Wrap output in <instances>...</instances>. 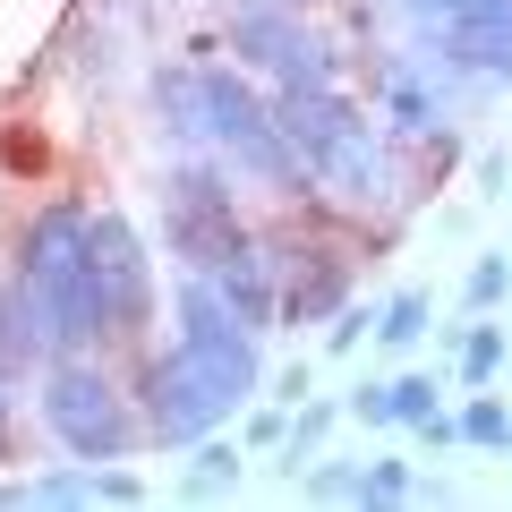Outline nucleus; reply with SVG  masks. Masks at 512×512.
<instances>
[{"label": "nucleus", "instance_id": "19", "mask_svg": "<svg viewBox=\"0 0 512 512\" xmlns=\"http://www.w3.org/2000/svg\"><path fill=\"white\" fill-rule=\"evenodd\" d=\"M495 367H504V333L470 325V342H461V384H495Z\"/></svg>", "mask_w": 512, "mask_h": 512}, {"label": "nucleus", "instance_id": "18", "mask_svg": "<svg viewBox=\"0 0 512 512\" xmlns=\"http://www.w3.org/2000/svg\"><path fill=\"white\" fill-rule=\"evenodd\" d=\"M402 495H419L410 461H367L359 470V504H402Z\"/></svg>", "mask_w": 512, "mask_h": 512}, {"label": "nucleus", "instance_id": "24", "mask_svg": "<svg viewBox=\"0 0 512 512\" xmlns=\"http://www.w3.org/2000/svg\"><path fill=\"white\" fill-rule=\"evenodd\" d=\"M308 495H325V504H359V470H350V461H333V470H308Z\"/></svg>", "mask_w": 512, "mask_h": 512}, {"label": "nucleus", "instance_id": "22", "mask_svg": "<svg viewBox=\"0 0 512 512\" xmlns=\"http://www.w3.org/2000/svg\"><path fill=\"white\" fill-rule=\"evenodd\" d=\"M26 495H35V504H86V495H94V470H52V478H35Z\"/></svg>", "mask_w": 512, "mask_h": 512}, {"label": "nucleus", "instance_id": "3", "mask_svg": "<svg viewBox=\"0 0 512 512\" xmlns=\"http://www.w3.org/2000/svg\"><path fill=\"white\" fill-rule=\"evenodd\" d=\"M128 393H137V436H154V444H197L205 427H222V419L239 410L180 342H171V350H146Z\"/></svg>", "mask_w": 512, "mask_h": 512}, {"label": "nucleus", "instance_id": "14", "mask_svg": "<svg viewBox=\"0 0 512 512\" xmlns=\"http://www.w3.org/2000/svg\"><path fill=\"white\" fill-rule=\"evenodd\" d=\"M453 436H461V444H495V453H504V444H512V410L487 402V393H470V402L453 410Z\"/></svg>", "mask_w": 512, "mask_h": 512}, {"label": "nucleus", "instance_id": "20", "mask_svg": "<svg viewBox=\"0 0 512 512\" xmlns=\"http://www.w3.org/2000/svg\"><path fill=\"white\" fill-rule=\"evenodd\" d=\"M504 291H512V256H478V265H470V282H461V299H470L478 316H487Z\"/></svg>", "mask_w": 512, "mask_h": 512}, {"label": "nucleus", "instance_id": "15", "mask_svg": "<svg viewBox=\"0 0 512 512\" xmlns=\"http://www.w3.org/2000/svg\"><path fill=\"white\" fill-rule=\"evenodd\" d=\"M384 111H393V128H410V137H419V128H436V94H427L410 69L384 77Z\"/></svg>", "mask_w": 512, "mask_h": 512}, {"label": "nucleus", "instance_id": "16", "mask_svg": "<svg viewBox=\"0 0 512 512\" xmlns=\"http://www.w3.org/2000/svg\"><path fill=\"white\" fill-rule=\"evenodd\" d=\"M436 402H444L436 376H393V384H384V427H419Z\"/></svg>", "mask_w": 512, "mask_h": 512}, {"label": "nucleus", "instance_id": "6", "mask_svg": "<svg viewBox=\"0 0 512 512\" xmlns=\"http://www.w3.org/2000/svg\"><path fill=\"white\" fill-rule=\"evenodd\" d=\"M222 43L239 52L248 77H274V86H333V52L299 26V9H274V0H239Z\"/></svg>", "mask_w": 512, "mask_h": 512}, {"label": "nucleus", "instance_id": "21", "mask_svg": "<svg viewBox=\"0 0 512 512\" xmlns=\"http://www.w3.org/2000/svg\"><path fill=\"white\" fill-rule=\"evenodd\" d=\"M325 427H333V410H325V402H299V419H291V436H282V453L308 461L316 444H325Z\"/></svg>", "mask_w": 512, "mask_h": 512}, {"label": "nucleus", "instance_id": "26", "mask_svg": "<svg viewBox=\"0 0 512 512\" xmlns=\"http://www.w3.org/2000/svg\"><path fill=\"white\" fill-rule=\"evenodd\" d=\"M94 495H103V504H137V495H146V478H128V470H94Z\"/></svg>", "mask_w": 512, "mask_h": 512}, {"label": "nucleus", "instance_id": "4", "mask_svg": "<svg viewBox=\"0 0 512 512\" xmlns=\"http://www.w3.org/2000/svg\"><path fill=\"white\" fill-rule=\"evenodd\" d=\"M239 239H248V222H239V197L222 180V163H171L163 171V248L180 256L188 274H205Z\"/></svg>", "mask_w": 512, "mask_h": 512}, {"label": "nucleus", "instance_id": "12", "mask_svg": "<svg viewBox=\"0 0 512 512\" xmlns=\"http://www.w3.org/2000/svg\"><path fill=\"white\" fill-rule=\"evenodd\" d=\"M43 359V325H35V299L9 282L0 291V376H26V367Z\"/></svg>", "mask_w": 512, "mask_h": 512}, {"label": "nucleus", "instance_id": "7", "mask_svg": "<svg viewBox=\"0 0 512 512\" xmlns=\"http://www.w3.org/2000/svg\"><path fill=\"white\" fill-rule=\"evenodd\" d=\"M350 299V256L325 239H274V325H325Z\"/></svg>", "mask_w": 512, "mask_h": 512}, {"label": "nucleus", "instance_id": "28", "mask_svg": "<svg viewBox=\"0 0 512 512\" xmlns=\"http://www.w3.org/2000/svg\"><path fill=\"white\" fill-rule=\"evenodd\" d=\"M478 180H487V197H504V188H512V154H487V163H478Z\"/></svg>", "mask_w": 512, "mask_h": 512}, {"label": "nucleus", "instance_id": "29", "mask_svg": "<svg viewBox=\"0 0 512 512\" xmlns=\"http://www.w3.org/2000/svg\"><path fill=\"white\" fill-rule=\"evenodd\" d=\"M350 410H359L367 427H384V384H359V402H350Z\"/></svg>", "mask_w": 512, "mask_h": 512}, {"label": "nucleus", "instance_id": "27", "mask_svg": "<svg viewBox=\"0 0 512 512\" xmlns=\"http://www.w3.org/2000/svg\"><path fill=\"white\" fill-rule=\"evenodd\" d=\"M308 384H316V376H308V359H291V367L274 376V402H282V410H299V402H308Z\"/></svg>", "mask_w": 512, "mask_h": 512}, {"label": "nucleus", "instance_id": "9", "mask_svg": "<svg viewBox=\"0 0 512 512\" xmlns=\"http://www.w3.org/2000/svg\"><path fill=\"white\" fill-rule=\"evenodd\" d=\"M427 43H436V60H453L461 77L512 86V0H470L453 18H427Z\"/></svg>", "mask_w": 512, "mask_h": 512}, {"label": "nucleus", "instance_id": "10", "mask_svg": "<svg viewBox=\"0 0 512 512\" xmlns=\"http://www.w3.org/2000/svg\"><path fill=\"white\" fill-rule=\"evenodd\" d=\"M205 282L239 308V325H256V333L274 325V239H239L231 256L205 265Z\"/></svg>", "mask_w": 512, "mask_h": 512}, {"label": "nucleus", "instance_id": "2", "mask_svg": "<svg viewBox=\"0 0 512 512\" xmlns=\"http://www.w3.org/2000/svg\"><path fill=\"white\" fill-rule=\"evenodd\" d=\"M43 427L60 436V453L77 461H120L137 444V402L86 359V350H60L52 376H43Z\"/></svg>", "mask_w": 512, "mask_h": 512}, {"label": "nucleus", "instance_id": "32", "mask_svg": "<svg viewBox=\"0 0 512 512\" xmlns=\"http://www.w3.org/2000/svg\"><path fill=\"white\" fill-rule=\"evenodd\" d=\"M274 9H316V0H274Z\"/></svg>", "mask_w": 512, "mask_h": 512}, {"label": "nucleus", "instance_id": "31", "mask_svg": "<svg viewBox=\"0 0 512 512\" xmlns=\"http://www.w3.org/2000/svg\"><path fill=\"white\" fill-rule=\"evenodd\" d=\"M18 419V376H0V427Z\"/></svg>", "mask_w": 512, "mask_h": 512}, {"label": "nucleus", "instance_id": "30", "mask_svg": "<svg viewBox=\"0 0 512 512\" xmlns=\"http://www.w3.org/2000/svg\"><path fill=\"white\" fill-rule=\"evenodd\" d=\"M402 9H419V18H453V9H470V0H402Z\"/></svg>", "mask_w": 512, "mask_h": 512}, {"label": "nucleus", "instance_id": "17", "mask_svg": "<svg viewBox=\"0 0 512 512\" xmlns=\"http://www.w3.org/2000/svg\"><path fill=\"white\" fill-rule=\"evenodd\" d=\"M419 333H427V299H419V291H402V299H384V308H376V342L410 350Z\"/></svg>", "mask_w": 512, "mask_h": 512}, {"label": "nucleus", "instance_id": "5", "mask_svg": "<svg viewBox=\"0 0 512 512\" xmlns=\"http://www.w3.org/2000/svg\"><path fill=\"white\" fill-rule=\"evenodd\" d=\"M171 316H180V333H171V342H180L188 359H197L205 376L231 393V402H248L256 384H265V350H256V325H239V308H231V299H222L205 274H188V282H180Z\"/></svg>", "mask_w": 512, "mask_h": 512}, {"label": "nucleus", "instance_id": "23", "mask_svg": "<svg viewBox=\"0 0 512 512\" xmlns=\"http://www.w3.org/2000/svg\"><path fill=\"white\" fill-rule=\"evenodd\" d=\"M359 333H376V316H367V308H350V299H342V308H333V325H325V350L342 359V350H359Z\"/></svg>", "mask_w": 512, "mask_h": 512}, {"label": "nucleus", "instance_id": "1", "mask_svg": "<svg viewBox=\"0 0 512 512\" xmlns=\"http://www.w3.org/2000/svg\"><path fill=\"white\" fill-rule=\"evenodd\" d=\"M274 128L282 146L299 154V171L325 188H342V197H359L367 180H376V137H367L359 103H350L342 86H274Z\"/></svg>", "mask_w": 512, "mask_h": 512}, {"label": "nucleus", "instance_id": "25", "mask_svg": "<svg viewBox=\"0 0 512 512\" xmlns=\"http://www.w3.org/2000/svg\"><path fill=\"white\" fill-rule=\"evenodd\" d=\"M282 436H291V410H282V402H274V410H256V419H248V444H265V453H274Z\"/></svg>", "mask_w": 512, "mask_h": 512}, {"label": "nucleus", "instance_id": "11", "mask_svg": "<svg viewBox=\"0 0 512 512\" xmlns=\"http://www.w3.org/2000/svg\"><path fill=\"white\" fill-rule=\"evenodd\" d=\"M154 111H163V128L180 146H205V128H197V60H163V69H154Z\"/></svg>", "mask_w": 512, "mask_h": 512}, {"label": "nucleus", "instance_id": "8", "mask_svg": "<svg viewBox=\"0 0 512 512\" xmlns=\"http://www.w3.org/2000/svg\"><path fill=\"white\" fill-rule=\"evenodd\" d=\"M94 282L111 299V342L154 316V256H146V239H137L128 214H94Z\"/></svg>", "mask_w": 512, "mask_h": 512}, {"label": "nucleus", "instance_id": "13", "mask_svg": "<svg viewBox=\"0 0 512 512\" xmlns=\"http://www.w3.org/2000/svg\"><path fill=\"white\" fill-rule=\"evenodd\" d=\"M231 478H239V444L231 436L214 444V427H205V436H197V470H188V495H197V504H205V495H231Z\"/></svg>", "mask_w": 512, "mask_h": 512}]
</instances>
